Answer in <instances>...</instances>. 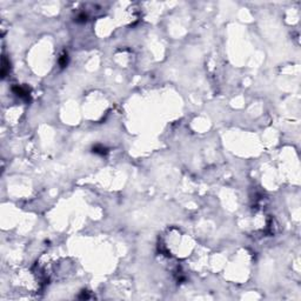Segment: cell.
I'll return each mask as SVG.
<instances>
[{
  "instance_id": "cell-1",
  "label": "cell",
  "mask_w": 301,
  "mask_h": 301,
  "mask_svg": "<svg viewBox=\"0 0 301 301\" xmlns=\"http://www.w3.org/2000/svg\"><path fill=\"white\" fill-rule=\"evenodd\" d=\"M13 91H14V93H16L18 97H20V98H25L26 100L29 99V93H28L27 89L24 88V87L17 86V87H14V88H13Z\"/></svg>"
},
{
  "instance_id": "cell-2",
  "label": "cell",
  "mask_w": 301,
  "mask_h": 301,
  "mask_svg": "<svg viewBox=\"0 0 301 301\" xmlns=\"http://www.w3.org/2000/svg\"><path fill=\"white\" fill-rule=\"evenodd\" d=\"M60 65H61V67H65L67 65V54L63 55V58L60 59Z\"/></svg>"
}]
</instances>
